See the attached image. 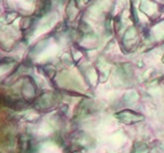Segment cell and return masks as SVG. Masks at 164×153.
<instances>
[{
  "label": "cell",
  "mask_w": 164,
  "mask_h": 153,
  "mask_svg": "<svg viewBox=\"0 0 164 153\" xmlns=\"http://www.w3.org/2000/svg\"><path fill=\"white\" fill-rule=\"evenodd\" d=\"M147 150L148 149H147V145L145 143H137L131 153H146Z\"/></svg>",
  "instance_id": "7a4b0ae2"
},
{
  "label": "cell",
  "mask_w": 164,
  "mask_h": 153,
  "mask_svg": "<svg viewBox=\"0 0 164 153\" xmlns=\"http://www.w3.org/2000/svg\"><path fill=\"white\" fill-rule=\"evenodd\" d=\"M115 116L121 122L126 123V125H132V123H137V122H141L143 119H145L143 115H141V114L137 113V112L131 110H122V112L116 114Z\"/></svg>",
  "instance_id": "6da1fadb"
}]
</instances>
